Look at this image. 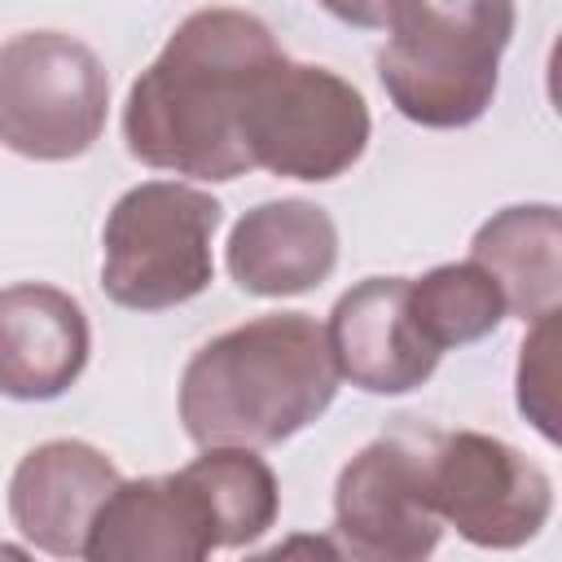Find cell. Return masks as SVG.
Wrapping results in <instances>:
<instances>
[{
    "mask_svg": "<svg viewBox=\"0 0 562 562\" xmlns=\"http://www.w3.org/2000/svg\"><path fill=\"white\" fill-rule=\"evenodd\" d=\"M277 57L285 53L255 13H189L127 88V154L145 167L193 180H237L255 171L241 140V119L259 75Z\"/></svg>",
    "mask_w": 562,
    "mask_h": 562,
    "instance_id": "6da1fadb",
    "label": "cell"
},
{
    "mask_svg": "<svg viewBox=\"0 0 562 562\" xmlns=\"http://www.w3.org/2000/svg\"><path fill=\"white\" fill-rule=\"evenodd\" d=\"M338 395L325 325L268 312L202 342L180 373V422L198 448H272L312 426Z\"/></svg>",
    "mask_w": 562,
    "mask_h": 562,
    "instance_id": "7a4b0ae2",
    "label": "cell"
},
{
    "mask_svg": "<svg viewBox=\"0 0 562 562\" xmlns=\"http://www.w3.org/2000/svg\"><path fill=\"white\" fill-rule=\"evenodd\" d=\"M514 35V0H395L378 79L417 127H470L501 83Z\"/></svg>",
    "mask_w": 562,
    "mask_h": 562,
    "instance_id": "3957f363",
    "label": "cell"
},
{
    "mask_svg": "<svg viewBox=\"0 0 562 562\" xmlns=\"http://www.w3.org/2000/svg\"><path fill=\"white\" fill-rule=\"evenodd\" d=\"M224 206L176 180L127 189L101 228V290L127 312H167L211 285V237Z\"/></svg>",
    "mask_w": 562,
    "mask_h": 562,
    "instance_id": "277c9868",
    "label": "cell"
},
{
    "mask_svg": "<svg viewBox=\"0 0 562 562\" xmlns=\"http://www.w3.org/2000/svg\"><path fill=\"white\" fill-rule=\"evenodd\" d=\"M110 110L101 57L66 31H22L0 44V145L66 162L97 145Z\"/></svg>",
    "mask_w": 562,
    "mask_h": 562,
    "instance_id": "5b68a950",
    "label": "cell"
},
{
    "mask_svg": "<svg viewBox=\"0 0 562 562\" xmlns=\"http://www.w3.org/2000/svg\"><path fill=\"white\" fill-rule=\"evenodd\" d=\"M241 140L255 167L285 180H338L369 145V105L325 66L277 57L246 105Z\"/></svg>",
    "mask_w": 562,
    "mask_h": 562,
    "instance_id": "8992f818",
    "label": "cell"
},
{
    "mask_svg": "<svg viewBox=\"0 0 562 562\" xmlns=\"http://www.w3.org/2000/svg\"><path fill=\"white\" fill-rule=\"evenodd\" d=\"M430 426H395L364 443L334 483V536L360 562H422L443 536L430 501Z\"/></svg>",
    "mask_w": 562,
    "mask_h": 562,
    "instance_id": "52a82bcc",
    "label": "cell"
},
{
    "mask_svg": "<svg viewBox=\"0 0 562 562\" xmlns=\"http://www.w3.org/2000/svg\"><path fill=\"white\" fill-rule=\"evenodd\" d=\"M430 501L443 527L479 549H518L553 514V479L514 443L483 430H435Z\"/></svg>",
    "mask_w": 562,
    "mask_h": 562,
    "instance_id": "ba28073f",
    "label": "cell"
},
{
    "mask_svg": "<svg viewBox=\"0 0 562 562\" xmlns=\"http://www.w3.org/2000/svg\"><path fill=\"white\" fill-rule=\"evenodd\" d=\"M329 356L338 378L369 395H408L417 391L443 351L426 342L408 312V277H364L338 294L329 325Z\"/></svg>",
    "mask_w": 562,
    "mask_h": 562,
    "instance_id": "9c48e42d",
    "label": "cell"
},
{
    "mask_svg": "<svg viewBox=\"0 0 562 562\" xmlns=\"http://www.w3.org/2000/svg\"><path fill=\"white\" fill-rule=\"evenodd\" d=\"M119 487L114 461L83 439H48L31 448L9 479L13 527L53 558H83L101 501Z\"/></svg>",
    "mask_w": 562,
    "mask_h": 562,
    "instance_id": "30bf717a",
    "label": "cell"
},
{
    "mask_svg": "<svg viewBox=\"0 0 562 562\" xmlns=\"http://www.w3.org/2000/svg\"><path fill=\"white\" fill-rule=\"evenodd\" d=\"M211 549V514L180 470L119 479L83 540L88 562H202Z\"/></svg>",
    "mask_w": 562,
    "mask_h": 562,
    "instance_id": "8fae6325",
    "label": "cell"
},
{
    "mask_svg": "<svg viewBox=\"0 0 562 562\" xmlns=\"http://www.w3.org/2000/svg\"><path fill=\"white\" fill-rule=\"evenodd\" d=\"M88 351L92 334L79 299L44 281L0 290V395L57 400L79 382Z\"/></svg>",
    "mask_w": 562,
    "mask_h": 562,
    "instance_id": "7c38bea8",
    "label": "cell"
},
{
    "mask_svg": "<svg viewBox=\"0 0 562 562\" xmlns=\"http://www.w3.org/2000/svg\"><path fill=\"white\" fill-rule=\"evenodd\" d=\"M224 263L246 294L259 299L307 294L338 263V228L329 211L307 198L259 202L233 224Z\"/></svg>",
    "mask_w": 562,
    "mask_h": 562,
    "instance_id": "4fadbf2b",
    "label": "cell"
},
{
    "mask_svg": "<svg viewBox=\"0 0 562 562\" xmlns=\"http://www.w3.org/2000/svg\"><path fill=\"white\" fill-rule=\"evenodd\" d=\"M470 259L501 285L505 316L531 325L562 303V211L553 202L496 211L479 224Z\"/></svg>",
    "mask_w": 562,
    "mask_h": 562,
    "instance_id": "5bb4252c",
    "label": "cell"
},
{
    "mask_svg": "<svg viewBox=\"0 0 562 562\" xmlns=\"http://www.w3.org/2000/svg\"><path fill=\"white\" fill-rule=\"evenodd\" d=\"M180 474L202 496L220 549H246L277 522L281 487L272 465L255 457V448H237V443L202 448V457H193Z\"/></svg>",
    "mask_w": 562,
    "mask_h": 562,
    "instance_id": "9a60e30c",
    "label": "cell"
},
{
    "mask_svg": "<svg viewBox=\"0 0 562 562\" xmlns=\"http://www.w3.org/2000/svg\"><path fill=\"white\" fill-rule=\"evenodd\" d=\"M408 312L426 334V342L435 351H448L496 334L505 321V299L501 285L474 259H465V263H439L417 281H408Z\"/></svg>",
    "mask_w": 562,
    "mask_h": 562,
    "instance_id": "2e32d148",
    "label": "cell"
},
{
    "mask_svg": "<svg viewBox=\"0 0 562 562\" xmlns=\"http://www.w3.org/2000/svg\"><path fill=\"white\" fill-rule=\"evenodd\" d=\"M558 316L562 307L531 321L518 356V413L558 443Z\"/></svg>",
    "mask_w": 562,
    "mask_h": 562,
    "instance_id": "e0dca14e",
    "label": "cell"
},
{
    "mask_svg": "<svg viewBox=\"0 0 562 562\" xmlns=\"http://www.w3.org/2000/svg\"><path fill=\"white\" fill-rule=\"evenodd\" d=\"M391 4H395V0H321L325 13H334V18L347 22V26H364V31L386 26Z\"/></svg>",
    "mask_w": 562,
    "mask_h": 562,
    "instance_id": "ac0fdd59",
    "label": "cell"
}]
</instances>
